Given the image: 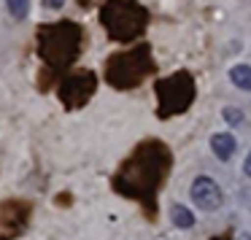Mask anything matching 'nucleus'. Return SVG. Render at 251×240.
<instances>
[{
    "label": "nucleus",
    "mask_w": 251,
    "mask_h": 240,
    "mask_svg": "<svg viewBox=\"0 0 251 240\" xmlns=\"http://www.w3.org/2000/svg\"><path fill=\"white\" fill-rule=\"evenodd\" d=\"M170 224H173L176 229H192L197 224V216H195V211L192 208H186V205H181V202H173L170 205Z\"/></svg>",
    "instance_id": "20e7f679"
},
{
    "label": "nucleus",
    "mask_w": 251,
    "mask_h": 240,
    "mask_svg": "<svg viewBox=\"0 0 251 240\" xmlns=\"http://www.w3.org/2000/svg\"><path fill=\"white\" fill-rule=\"evenodd\" d=\"M249 194H251V192H249ZM243 200H246V205H249V211H251V197H243Z\"/></svg>",
    "instance_id": "9d476101"
},
{
    "label": "nucleus",
    "mask_w": 251,
    "mask_h": 240,
    "mask_svg": "<svg viewBox=\"0 0 251 240\" xmlns=\"http://www.w3.org/2000/svg\"><path fill=\"white\" fill-rule=\"evenodd\" d=\"M243 175L251 178V148H249V154H246V159H243Z\"/></svg>",
    "instance_id": "6e6552de"
},
{
    "label": "nucleus",
    "mask_w": 251,
    "mask_h": 240,
    "mask_svg": "<svg viewBox=\"0 0 251 240\" xmlns=\"http://www.w3.org/2000/svg\"><path fill=\"white\" fill-rule=\"evenodd\" d=\"M222 119L227 121V124H229V130H232V127H238L240 121H243V111H240V108H235V105H227V108L222 111Z\"/></svg>",
    "instance_id": "423d86ee"
},
{
    "label": "nucleus",
    "mask_w": 251,
    "mask_h": 240,
    "mask_svg": "<svg viewBox=\"0 0 251 240\" xmlns=\"http://www.w3.org/2000/svg\"><path fill=\"white\" fill-rule=\"evenodd\" d=\"M229 84H232L238 92H251V65L249 62H235L227 71Z\"/></svg>",
    "instance_id": "7ed1b4c3"
},
{
    "label": "nucleus",
    "mask_w": 251,
    "mask_h": 240,
    "mask_svg": "<svg viewBox=\"0 0 251 240\" xmlns=\"http://www.w3.org/2000/svg\"><path fill=\"white\" fill-rule=\"evenodd\" d=\"M208 146H211L213 157H216L219 162H229V159L235 157V151H238V138H235L229 130L213 132V135L208 138Z\"/></svg>",
    "instance_id": "f03ea898"
},
{
    "label": "nucleus",
    "mask_w": 251,
    "mask_h": 240,
    "mask_svg": "<svg viewBox=\"0 0 251 240\" xmlns=\"http://www.w3.org/2000/svg\"><path fill=\"white\" fill-rule=\"evenodd\" d=\"M189 200L197 211L202 213H216L224 205V189L219 186L216 178L211 175H197L189 186Z\"/></svg>",
    "instance_id": "f257e3e1"
},
{
    "label": "nucleus",
    "mask_w": 251,
    "mask_h": 240,
    "mask_svg": "<svg viewBox=\"0 0 251 240\" xmlns=\"http://www.w3.org/2000/svg\"><path fill=\"white\" fill-rule=\"evenodd\" d=\"M6 8L14 22H25L30 14V0H6Z\"/></svg>",
    "instance_id": "39448f33"
},
{
    "label": "nucleus",
    "mask_w": 251,
    "mask_h": 240,
    "mask_svg": "<svg viewBox=\"0 0 251 240\" xmlns=\"http://www.w3.org/2000/svg\"><path fill=\"white\" fill-rule=\"evenodd\" d=\"M238 240H251V235H249V232H240V235H238Z\"/></svg>",
    "instance_id": "1a4fd4ad"
},
{
    "label": "nucleus",
    "mask_w": 251,
    "mask_h": 240,
    "mask_svg": "<svg viewBox=\"0 0 251 240\" xmlns=\"http://www.w3.org/2000/svg\"><path fill=\"white\" fill-rule=\"evenodd\" d=\"M44 3V8H49V11H60V8H65L68 0H41Z\"/></svg>",
    "instance_id": "0eeeda50"
}]
</instances>
